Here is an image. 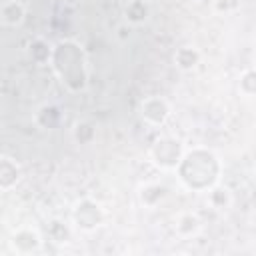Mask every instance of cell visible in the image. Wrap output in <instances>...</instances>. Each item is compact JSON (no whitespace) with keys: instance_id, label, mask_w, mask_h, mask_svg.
<instances>
[{"instance_id":"cell-7","label":"cell","mask_w":256,"mask_h":256,"mask_svg":"<svg viewBox=\"0 0 256 256\" xmlns=\"http://www.w3.org/2000/svg\"><path fill=\"white\" fill-rule=\"evenodd\" d=\"M20 178V168L16 162H12L10 158H2L0 162V188L2 190H10Z\"/></svg>"},{"instance_id":"cell-1","label":"cell","mask_w":256,"mask_h":256,"mask_svg":"<svg viewBox=\"0 0 256 256\" xmlns=\"http://www.w3.org/2000/svg\"><path fill=\"white\" fill-rule=\"evenodd\" d=\"M178 176L190 190H210L218 182L220 164L214 152L206 148H194L186 152L178 164Z\"/></svg>"},{"instance_id":"cell-8","label":"cell","mask_w":256,"mask_h":256,"mask_svg":"<svg viewBox=\"0 0 256 256\" xmlns=\"http://www.w3.org/2000/svg\"><path fill=\"white\" fill-rule=\"evenodd\" d=\"M200 228H202V222H200L198 214H194V212H182L176 218V232L180 236H184V238L194 236Z\"/></svg>"},{"instance_id":"cell-16","label":"cell","mask_w":256,"mask_h":256,"mask_svg":"<svg viewBox=\"0 0 256 256\" xmlns=\"http://www.w3.org/2000/svg\"><path fill=\"white\" fill-rule=\"evenodd\" d=\"M214 8L218 12H234L238 8V0H214Z\"/></svg>"},{"instance_id":"cell-11","label":"cell","mask_w":256,"mask_h":256,"mask_svg":"<svg viewBox=\"0 0 256 256\" xmlns=\"http://www.w3.org/2000/svg\"><path fill=\"white\" fill-rule=\"evenodd\" d=\"M0 18L8 26H16L24 20V8L20 2H6L0 10Z\"/></svg>"},{"instance_id":"cell-12","label":"cell","mask_w":256,"mask_h":256,"mask_svg":"<svg viewBox=\"0 0 256 256\" xmlns=\"http://www.w3.org/2000/svg\"><path fill=\"white\" fill-rule=\"evenodd\" d=\"M168 194V188L166 186H160V184H146L140 192V198L146 206H154V202L158 204L162 198H166Z\"/></svg>"},{"instance_id":"cell-13","label":"cell","mask_w":256,"mask_h":256,"mask_svg":"<svg viewBox=\"0 0 256 256\" xmlns=\"http://www.w3.org/2000/svg\"><path fill=\"white\" fill-rule=\"evenodd\" d=\"M146 14H148V8H146V4H144L142 0L132 2V4L126 8V16H128L130 22H142V20L146 18Z\"/></svg>"},{"instance_id":"cell-4","label":"cell","mask_w":256,"mask_h":256,"mask_svg":"<svg viewBox=\"0 0 256 256\" xmlns=\"http://www.w3.org/2000/svg\"><path fill=\"white\" fill-rule=\"evenodd\" d=\"M72 220L74 224L84 230V232H92L96 230L98 226H102L104 222V212H102V206L90 198H84L80 200L76 206H74V212H72Z\"/></svg>"},{"instance_id":"cell-2","label":"cell","mask_w":256,"mask_h":256,"mask_svg":"<svg viewBox=\"0 0 256 256\" xmlns=\"http://www.w3.org/2000/svg\"><path fill=\"white\" fill-rule=\"evenodd\" d=\"M52 64L62 82L70 90H82L86 86V68H84V54L76 42L64 40L56 44L52 50Z\"/></svg>"},{"instance_id":"cell-3","label":"cell","mask_w":256,"mask_h":256,"mask_svg":"<svg viewBox=\"0 0 256 256\" xmlns=\"http://www.w3.org/2000/svg\"><path fill=\"white\" fill-rule=\"evenodd\" d=\"M182 156H184V148L182 142L176 138H168V136L158 138L150 148V158L154 160L156 166L164 170H176Z\"/></svg>"},{"instance_id":"cell-6","label":"cell","mask_w":256,"mask_h":256,"mask_svg":"<svg viewBox=\"0 0 256 256\" xmlns=\"http://www.w3.org/2000/svg\"><path fill=\"white\" fill-rule=\"evenodd\" d=\"M10 244L18 254H30V252H36L40 248L42 238L34 228H20L12 234Z\"/></svg>"},{"instance_id":"cell-9","label":"cell","mask_w":256,"mask_h":256,"mask_svg":"<svg viewBox=\"0 0 256 256\" xmlns=\"http://www.w3.org/2000/svg\"><path fill=\"white\" fill-rule=\"evenodd\" d=\"M208 202H210V206L216 208V210H226V208L232 204V194H230L228 188L214 184V186L208 190Z\"/></svg>"},{"instance_id":"cell-5","label":"cell","mask_w":256,"mask_h":256,"mask_svg":"<svg viewBox=\"0 0 256 256\" xmlns=\"http://www.w3.org/2000/svg\"><path fill=\"white\" fill-rule=\"evenodd\" d=\"M140 110H142V118L146 122H150V124H156V126L164 124L166 118L170 116V106L160 96H148V98H144Z\"/></svg>"},{"instance_id":"cell-10","label":"cell","mask_w":256,"mask_h":256,"mask_svg":"<svg viewBox=\"0 0 256 256\" xmlns=\"http://www.w3.org/2000/svg\"><path fill=\"white\" fill-rule=\"evenodd\" d=\"M198 60H200L198 50H194V48H190V46H182V48H178L176 54H174V62H176V66L182 68V70H192V68L198 64Z\"/></svg>"},{"instance_id":"cell-14","label":"cell","mask_w":256,"mask_h":256,"mask_svg":"<svg viewBox=\"0 0 256 256\" xmlns=\"http://www.w3.org/2000/svg\"><path fill=\"white\" fill-rule=\"evenodd\" d=\"M240 90L246 96H256V68L254 70H246L240 78Z\"/></svg>"},{"instance_id":"cell-15","label":"cell","mask_w":256,"mask_h":256,"mask_svg":"<svg viewBox=\"0 0 256 256\" xmlns=\"http://www.w3.org/2000/svg\"><path fill=\"white\" fill-rule=\"evenodd\" d=\"M30 48H32V50H30V52H32V58L38 60V62H44V60H48V56H52V52L48 50V46H46L42 40H36Z\"/></svg>"}]
</instances>
